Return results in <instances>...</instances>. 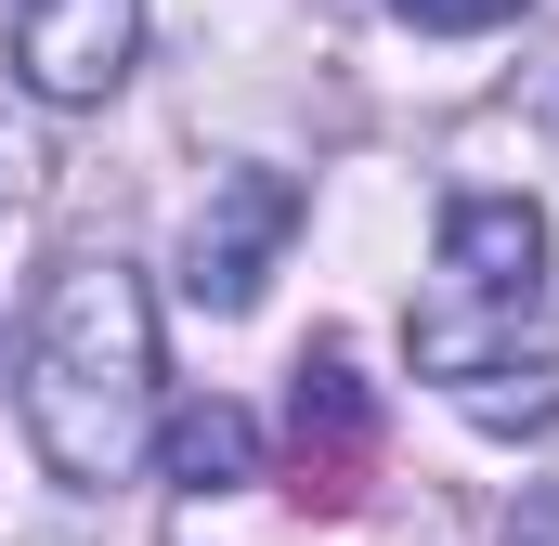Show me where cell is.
Instances as JSON below:
<instances>
[{
	"label": "cell",
	"instance_id": "6da1fadb",
	"mask_svg": "<svg viewBox=\"0 0 559 546\" xmlns=\"http://www.w3.org/2000/svg\"><path fill=\"white\" fill-rule=\"evenodd\" d=\"M417 378L481 429H547L559 416V299H547V209L534 195H455L429 235V286L404 312Z\"/></svg>",
	"mask_w": 559,
	"mask_h": 546
},
{
	"label": "cell",
	"instance_id": "7a4b0ae2",
	"mask_svg": "<svg viewBox=\"0 0 559 546\" xmlns=\"http://www.w3.org/2000/svg\"><path fill=\"white\" fill-rule=\"evenodd\" d=\"M13 416L66 495H118L156 455V299L118 248L39 286L26 352H13Z\"/></svg>",
	"mask_w": 559,
	"mask_h": 546
},
{
	"label": "cell",
	"instance_id": "3957f363",
	"mask_svg": "<svg viewBox=\"0 0 559 546\" xmlns=\"http://www.w3.org/2000/svg\"><path fill=\"white\" fill-rule=\"evenodd\" d=\"M286 235H299V182L286 169H222L209 209H195V235H182V299L195 312H248Z\"/></svg>",
	"mask_w": 559,
	"mask_h": 546
},
{
	"label": "cell",
	"instance_id": "277c9868",
	"mask_svg": "<svg viewBox=\"0 0 559 546\" xmlns=\"http://www.w3.org/2000/svg\"><path fill=\"white\" fill-rule=\"evenodd\" d=\"M143 52V0H13V79L39 105H105Z\"/></svg>",
	"mask_w": 559,
	"mask_h": 546
},
{
	"label": "cell",
	"instance_id": "5b68a950",
	"mask_svg": "<svg viewBox=\"0 0 559 546\" xmlns=\"http://www.w3.org/2000/svg\"><path fill=\"white\" fill-rule=\"evenodd\" d=\"M286 429H299V495L352 508L365 442H378V391L352 378V352H299V378H286Z\"/></svg>",
	"mask_w": 559,
	"mask_h": 546
},
{
	"label": "cell",
	"instance_id": "8992f818",
	"mask_svg": "<svg viewBox=\"0 0 559 546\" xmlns=\"http://www.w3.org/2000/svg\"><path fill=\"white\" fill-rule=\"evenodd\" d=\"M156 468H169L182 495H235V482H261V416L222 404V391L156 404Z\"/></svg>",
	"mask_w": 559,
	"mask_h": 546
},
{
	"label": "cell",
	"instance_id": "52a82bcc",
	"mask_svg": "<svg viewBox=\"0 0 559 546\" xmlns=\"http://www.w3.org/2000/svg\"><path fill=\"white\" fill-rule=\"evenodd\" d=\"M404 26H429V39H481V26H508L521 0H391Z\"/></svg>",
	"mask_w": 559,
	"mask_h": 546
}]
</instances>
